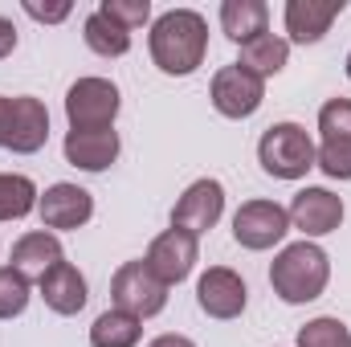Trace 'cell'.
I'll use <instances>...</instances> for the list:
<instances>
[{
  "mask_svg": "<svg viewBox=\"0 0 351 347\" xmlns=\"http://www.w3.org/2000/svg\"><path fill=\"white\" fill-rule=\"evenodd\" d=\"M147 49L152 62L168 74V78H188L204 66L208 53V21L196 8H168L152 21L147 33Z\"/></svg>",
  "mask_w": 351,
  "mask_h": 347,
  "instance_id": "1",
  "label": "cell"
},
{
  "mask_svg": "<svg viewBox=\"0 0 351 347\" xmlns=\"http://www.w3.org/2000/svg\"><path fill=\"white\" fill-rule=\"evenodd\" d=\"M327 282H331V258H327V250L323 246H315V241H294V246H286L274 265H269V286H274V294L282 298V302H290V307H302V302H315L323 290H327Z\"/></svg>",
  "mask_w": 351,
  "mask_h": 347,
  "instance_id": "2",
  "label": "cell"
},
{
  "mask_svg": "<svg viewBox=\"0 0 351 347\" xmlns=\"http://www.w3.org/2000/svg\"><path fill=\"white\" fill-rule=\"evenodd\" d=\"M258 164L274 180H302L315 168V139L298 123H274L258 139Z\"/></svg>",
  "mask_w": 351,
  "mask_h": 347,
  "instance_id": "3",
  "label": "cell"
},
{
  "mask_svg": "<svg viewBox=\"0 0 351 347\" xmlns=\"http://www.w3.org/2000/svg\"><path fill=\"white\" fill-rule=\"evenodd\" d=\"M49 143V110L33 94L4 98L0 94V147L16 156H33Z\"/></svg>",
  "mask_w": 351,
  "mask_h": 347,
  "instance_id": "4",
  "label": "cell"
},
{
  "mask_svg": "<svg viewBox=\"0 0 351 347\" xmlns=\"http://www.w3.org/2000/svg\"><path fill=\"white\" fill-rule=\"evenodd\" d=\"M123 94L110 78H78L66 90V119L70 131H110L119 119Z\"/></svg>",
  "mask_w": 351,
  "mask_h": 347,
  "instance_id": "5",
  "label": "cell"
},
{
  "mask_svg": "<svg viewBox=\"0 0 351 347\" xmlns=\"http://www.w3.org/2000/svg\"><path fill=\"white\" fill-rule=\"evenodd\" d=\"M110 302L135 319H152L168 307V286L143 261H123L110 278Z\"/></svg>",
  "mask_w": 351,
  "mask_h": 347,
  "instance_id": "6",
  "label": "cell"
},
{
  "mask_svg": "<svg viewBox=\"0 0 351 347\" xmlns=\"http://www.w3.org/2000/svg\"><path fill=\"white\" fill-rule=\"evenodd\" d=\"M290 233V213L278 204V200H245L237 213H233V241L241 250H274L282 246Z\"/></svg>",
  "mask_w": 351,
  "mask_h": 347,
  "instance_id": "7",
  "label": "cell"
},
{
  "mask_svg": "<svg viewBox=\"0 0 351 347\" xmlns=\"http://www.w3.org/2000/svg\"><path fill=\"white\" fill-rule=\"evenodd\" d=\"M208 98H213V106H217V115H225V119H250V115H258L265 102V82L258 74H250L245 66H221L217 74H213V86H208Z\"/></svg>",
  "mask_w": 351,
  "mask_h": 347,
  "instance_id": "8",
  "label": "cell"
},
{
  "mask_svg": "<svg viewBox=\"0 0 351 347\" xmlns=\"http://www.w3.org/2000/svg\"><path fill=\"white\" fill-rule=\"evenodd\" d=\"M196 261H200V237H192L188 229H164V233L147 246L143 265L172 290V286H180V282L196 270Z\"/></svg>",
  "mask_w": 351,
  "mask_h": 347,
  "instance_id": "9",
  "label": "cell"
},
{
  "mask_svg": "<svg viewBox=\"0 0 351 347\" xmlns=\"http://www.w3.org/2000/svg\"><path fill=\"white\" fill-rule=\"evenodd\" d=\"M221 213H225V184L213 176L192 180L172 208V229H188L192 237H200L221 221Z\"/></svg>",
  "mask_w": 351,
  "mask_h": 347,
  "instance_id": "10",
  "label": "cell"
},
{
  "mask_svg": "<svg viewBox=\"0 0 351 347\" xmlns=\"http://www.w3.org/2000/svg\"><path fill=\"white\" fill-rule=\"evenodd\" d=\"M286 213H290V229H298L311 241V237L335 233L343 225L348 208H343V196H335L331 188H302V192H294Z\"/></svg>",
  "mask_w": 351,
  "mask_h": 347,
  "instance_id": "11",
  "label": "cell"
},
{
  "mask_svg": "<svg viewBox=\"0 0 351 347\" xmlns=\"http://www.w3.org/2000/svg\"><path fill=\"white\" fill-rule=\"evenodd\" d=\"M196 302H200V311L208 315V319H237L241 311H245V302H250V286H245V278L237 274V270H229V265H208L204 274H200V282H196Z\"/></svg>",
  "mask_w": 351,
  "mask_h": 347,
  "instance_id": "12",
  "label": "cell"
},
{
  "mask_svg": "<svg viewBox=\"0 0 351 347\" xmlns=\"http://www.w3.org/2000/svg\"><path fill=\"white\" fill-rule=\"evenodd\" d=\"M37 217L49 233H70V229H82L90 217H94V196L78 184H49L37 200Z\"/></svg>",
  "mask_w": 351,
  "mask_h": 347,
  "instance_id": "13",
  "label": "cell"
},
{
  "mask_svg": "<svg viewBox=\"0 0 351 347\" xmlns=\"http://www.w3.org/2000/svg\"><path fill=\"white\" fill-rule=\"evenodd\" d=\"M343 0H286V41L294 45H315L331 33L335 16L343 12Z\"/></svg>",
  "mask_w": 351,
  "mask_h": 347,
  "instance_id": "14",
  "label": "cell"
},
{
  "mask_svg": "<svg viewBox=\"0 0 351 347\" xmlns=\"http://www.w3.org/2000/svg\"><path fill=\"white\" fill-rule=\"evenodd\" d=\"M58 261H66L62 237H58V233H49V229H33V233L16 237L8 265H12L16 274H25L29 282H41V278H45Z\"/></svg>",
  "mask_w": 351,
  "mask_h": 347,
  "instance_id": "15",
  "label": "cell"
},
{
  "mask_svg": "<svg viewBox=\"0 0 351 347\" xmlns=\"http://www.w3.org/2000/svg\"><path fill=\"white\" fill-rule=\"evenodd\" d=\"M62 152H66V164H74L82 172H106L119 160L123 143H119L114 127L110 131H66Z\"/></svg>",
  "mask_w": 351,
  "mask_h": 347,
  "instance_id": "16",
  "label": "cell"
},
{
  "mask_svg": "<svg viewBox=\"0 0 351 347\" xmlns=\"http://www.w3.org/2000/svg\"><path fill=\"white\" fill-rule=\"evenodd\" d=\"M37 290H41V298H45V307H49L53 315H78L90 298L86 278H82V270H78L74 261H58V265L37 282Z\"/></svg>",
  "mask_w": 351,
  "mask_h": 347,
  "instance_id": "17",
  "label": "cell"
},
{
  "mask_svg": "<svg viewBox=\"0 0 351 347\" xmlns=\"http://www.w3.org/2000/svg\"><path fill=\"white\" fill-rule=\"evenodd\" d=\"M265 25H269V4L265 0H225L221 4V29L237 45H245V41L269 33Z\"/></svg>",
  "mask_w": 351,
  "mask_h": 347,
  "instance_id": "18",
  "label": "cell"
},
{
  "mask_svg": "<svg viewBox=\"0 0 351 347\" xmlns=\"http://www.w3.org/2000/svg\"><path fill=\"white\" fill-rule=\"evenodd\" d=\"M286 62H290V41L278 37V33H262V37L245 41V45H241V58H237V66H245V70L258 74L262 82L274 78V74H282Z\"/></svg>",
  "mask_w": 351,
  "mask_h": 347,
  "instance_id": "19",
  "label": "cell"
},
{
  "mask_svg": "<svg viewBox=\"0 0 351 347\" xmlns=\"http://www.w3.org/2000/svg\"><path fill=\"white\" fill-rule=\"evenodd\" d=\"M139 339H143V319H135L119 307L102 311L90 327V347H139Z\"/></svg>",
  "mask_w": 351,
  "mask_h": 347,
  "instance_id": "20",
  "label": "cell"
},
{
  "mask_svg": "<svg viewBox=\"0 0 351 347\" xmlns=\"http://www.w3.org/2000/svg\"><path fill=\"white\" fill-rule=\"evenodd\" d=\"M82 37H86V45L98 53V58H123L127 49H131V33L123 29V25H114L106 12H90L86 21H82Z\"/></svg>",
  "mask_w": 351,
  "mask_h": 347,
  "instance_id": "21",
  "label": "cell"
},
{
  "mask_svg": "<svg viewBox=\"0 0 351 347\" xmlns=\"http://www.w3.org/2000/svg\"><path fill=\"white\" fill-rule=\"evenodd\" d=\"M37 184L21 172H0V221H21L29 213H37Z\"/></svg>",
  "mask_w": 351,
  "mask_h": 347,
  "instance_id": "22",
  "label": "cell"
},
{
  "mask_svg": "<svg viewBox=\"0 0 351 347\" xmlns=\"http://www.w3.org/2000/svg\"><path fill=\"white\" fill-rule=\"evenodd\" d=\"M298 347H351V327L335 315H319L298 327Z\"/></svg>",
  "mask_w": 351,
  "mask_h": 347,
  "instance_id": "23",
  "label": "cell"
},
{
  "mask_svg": "<svg viewBox=\"0 0 351 347\" xmlns=\"http://www.w3.org/2000/svg\"><path fill=\"white\" fill-rule=\"evenodd\" d=\"M29 298H33V282L25 274H16L12 265H0V319L25 315Z\"/></svg>",
  "mask_w": 351,
  "mask_h": 347,
  "instance_id": "24",
  "label": "cell"
},
{
  "mask_svg": "<svg viewBox=\"0 0 351 347\" xmlns=\"http://www.w3.org/2000/svg\"><path fill=\"white\" fill-rule=\"evenodd\" d=\"M319 143H351V98H331L319 110Z\"/></svg>",
  "mask_w": 351,
  "mask_h": 347,
  "instance_id": "25",
  "label": "cell"
},
{
  "mask_svg": "<svg viewBox=\"0 0 351 347\" xmlns=\"http://www.w3.org/2000/svg\"><path fill=\"white\" fill-rule=\"evenodd\" d=\"M98 12H106L114 25H123L131 33V29H143L152 21V0H102Z\"/></svg>",
  "mask_w": 351,
  "mask_h": 347,
  "instance_id": "26",
  "label": "cell"
},
{
  "mask_svg": "<svg viewBox=\"0 0 351 347\" xmlns=\"http://www.w3.org/2000/svg\"><path fill=\"white\" fill-rule=\"evenodd\" d=\"M21 8H25L33 21H41V25H62V21L74 12V4H70V0H62V4H37V0H25Z\"/></svg>",
  "mask_w": 351,
  "mask_h": 347,
  "instance_id": "27",
  "label": "cell"
},
{
  "mask_svg": "<svg viewBox=\"0 0 351 347\" xmlns=\"http://www.w3.org/2000/svg\"><path fill=\"white\" fill-rule=\"evenodd\" d=\"M12 49H16V25H12L8 16H0V62H4Z\"/></svg>",
  "mask_w": 351,
  "mask_h": 347,
  "instance_id": "28",
  "label": "cell"
},
{
  "mask_svg": "<svg viewBox=\"0 0 351 347\" xmlns=\"http://www.w3.org/2000/svg\"><path fill=\"white\" fill-rule=\"evenodd\" d=\"M147 347H196V344H192L188 335H156Z\"/></svg>",
  "mask_w": 351,
  "mask_h": 347,
  "instance_id": "29",
  "label": "cell"
},
{
  "mask_svg": "<svg viewBox=\"0 0 351 347\" xmlns=\"http://www.w3.org/2000/svg\"><path fill=\"white\" fill-rule=\"evenodd\" d=\"M348 78H351V53H348Z\"/></svg>",
  "mask_w": 351,
  "mask_h": 347,
  "instance_id": "30",
  "label": "cell"
}]
</instances>
